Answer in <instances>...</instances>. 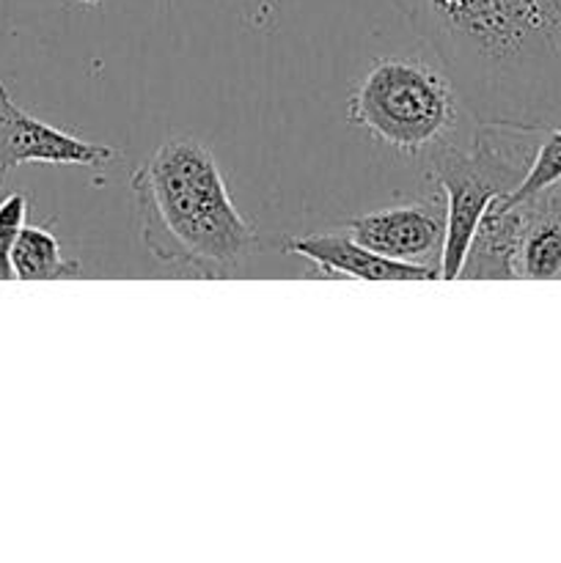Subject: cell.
I'll return each instance as SVG.
<instances>
[{
  "instance_id": "obj_8",
  "label": "cell",
  "mask_w": 561,
  "mask_h": 563,
  "mask_svg": "<svg viewBox=\"0 0 561 563\" xmlns=\"http://www.w3.org/2000/svg\"><path fill=\"white\" fill-rule=\"evenodd\" d=\"M528 229V201H506L498 196L479 220L473 240L457 278L462 280H512L520 278V247Z\"/></svg>"
},
{
  "instance_id": "obj_1",
  "label": "cell",
  "mask_w": 561,
  "mask_h": 563,
  "mask_svg": "<svg viewBox=\"0 0 561 563\" xmlns=\"http://www.w3.org/2000/svg\"><path fill=\"white\" fill-rule=\"evenodd\" d=\"M487 121L561 113V0H394Z\"/></svg>"
},
{
  "instance_id": "obj_10",
  "label": "cell",
  "mask_w": 561,
  "mask_h": 563,
  "mask_svg": "<svg viewBox=\"0 0 561 563\" xmlns=\"http://www.w3.org/2000/svg\"><path fill=\"white\" fill-rule=\"evenodd\" d=\"M11 269L20 280H58L82 275V264L61 253V242L47 225H25L20 231V240L11 251Z\"/></svg>"
},
{
  "instance_id": "obj_2",
  "label": "cell",
  "mask_w": 561,
  "mask_h": 563,
  "mask_svg": "<svg viewBox=\"0 0 561 563\" xmlns=\"http://www.w3.org/2000/svg\"><path fill=\"white\" fill-rule=\"evenodd\" d=\"M138 234L157 264L176 275L226 278L258 242L237 212L212 152L196 137H168L130 174Z\"/></svg>"
},
{
  "instance_id": "obj_6",
  "label": "cell",
  "mask_w": 561,
  "mask_h": 563,
  "mask_svg": "<svg viewBox=\"0 0 561 563\" xmlns=\"http://www.w3.org/2000/svg\"><path fill=\"white\" fill-rule=\"evenodd\" d=\"M363 247L385 258L405 264H418L438 273L446 242V209L435 201L405 203V207L377 209L361 214L344 225Z\"/></svg>"
},
{
  "instance_id": "obj_11",
  "label": "cell",
  "mask_w": 561,
  "mask_h": 563,
  "mask_svg": "<svg viewBox=\"0 0 561 563\" xmlns=\"http://www.w3.org/2000/svg\"><path fill=\"white\" fill-rule=\"evenodd\" d=\"M556 185H561V124H548L539 135L537 152L528 163L526 176L506 196V201H526V198L539 196V192L550 190Z\"/></svg>"
},
{
  "instance_id": "obj_13",
  "label": "cell",
  "mask_w": 561,
  "mask_h": 563,
  "mask_svg": "<svg viewBox=\"0 0 561 563\" xmlns=\"http://www.w3.org/2000/svg\"><path fill=\"white\" fill-rule=\"evenodd\" d=\"M77 3H82V5H97L99 0H77Z\"/></svg>"
},
{
  "instance_id": "obj_7",
  "label": "cell",
  "mask_w": 561,
  "mask_h": 563,
  "mask_svg": "<svg viewBox=\"0 0 561 563\" xmlns=\"http://www.w3.org/2000/svg\"><path fill=\"white\" fill-rule=\"evenodd\" d=\"M284 251L311 262L324 278H355V280H435L438 273L418 264L394 262L380 253L363 247L355 236L346 234H308L292 236L284 242Z\"/></svg>"
},
{
  "instance_id": "obj_5",
  "label": "cell",
  "mask_w": 561,
  "mask_h": 563,
  "mask_svg": "<svg viewBox=\"0 0 561 563\" xmlns=\"http://www.w3.org/2000/svg\"><path fill=\"white\" fill-rule=\"evenodd\" d=\"M121 157L116 146L88 143L72 132L38 121L11 99L6 82H0V185L14 168L31 163L44 165H82V168H108Z\"/></svg>"
},
{
  "instance_id": "obj_12",
  "label": "cell",
  "mask_w": 561,
  "mask_h": 563,
  "mask_svg": "<svg viewBox=\"0 0 561 563\" xmlns=\"http://www.w3.org/2000/svg\"><path fill=\"white\" fill-rule=\"evenodd\" d=\"M28 198L25 192H11L0 201V280L14 278L11 269V251H14L20 231L25 229Z\"/></svg>"
},
{
  "instance_id": "obj_9",
  "label": "cell",
  "mask_w": 561,
  "mask_h": 563,
  "mask_svg": "<svg viewBox=\"0 0 561 563\" xmlns=\"http://www.w3.org/2000/svg\"><path fill=\"white\" fill-rule=\"evenodd\" d=\"M528 229L520 247V278L548 280L561 275V185L526 198Z\"/></svg>"
},
{
  "instance_id": "obj_3",
  "label": "cell",
  "mask_w": 561,
  "mask_h": 563,
  "mask_svg": "<svg viewBox=\"0 0 561 563\" xmlns=\"http://www.w3.org/2000/svg\"><path fill=\"white\" fill-rule=\"evenodd\" d=\"M544 126L548 124L487 121L479 130L473 152H460L446 141L429 148V179L440 187L446 201L440 280H454L460 275L462 258L484 209L520 185Z\"/></svg>"
},
{
  "instance_id": "obj_4",
  "label": "cell",
  "mask_w": 561,
  "mask_h": 563,
  "mask_svg": "<svg viewBox=\"0 0 561 563\" xmlns=\"http://www.w3.org/2000/svg\"><path fill=\"white\" fill-rule=\"evenodd\" d=\"M457 97L443 69L418 58H380L346 102V121L402 154L443 141L457 121Z\"/></svg>"
}]
</instances>
